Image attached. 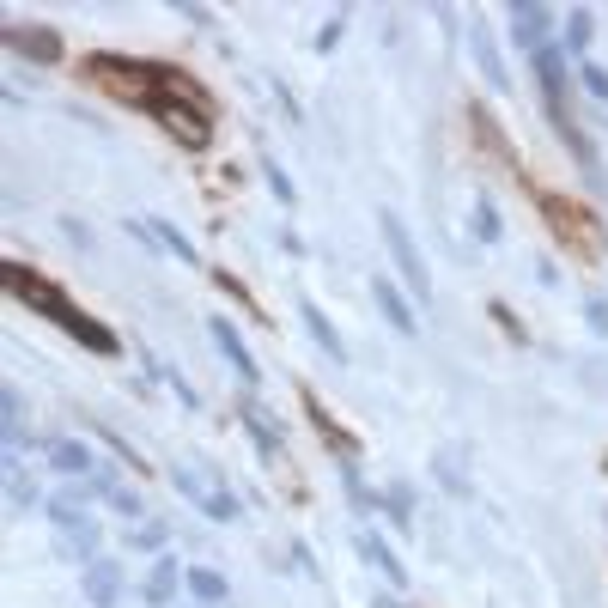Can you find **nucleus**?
<instances>
[{"label":"nucleus","mask_w":608,"mask_h":608,"mask_svg":"<svg viewBox=\"0 0 608 608\" xmlns=\"http://www.w3.org/2000/svg\"><path fill=\"white\" fill-rule=\"evenodd\" d=\"M183 584H189V596H195V602H225V596H232V584H225L213 566H189V572H183Z\"/></svg>","instance_id":"f3484780"},{"label":"nucleus","mask_w":608,"mask_h":608,"mask_svg":"<svg viewBox=\"0 0 608 608\" xmlns=\"http://www.w3.org/2000/svg\"><path fill=\"white\" fill-rule=\"evenodd\" d=\"M244 426H250V438H256V450L268 456V463H274V456H280V432H274V420L256 408V402H244Z\"/></svg>","instance_id":"a211bd4d"},{"label":"nucleus","mask_w":608,"mask_h":608,"mask_svg":"<svg viewBox=\"0 0 608 608\" xmlns=\"http://www.w3.org/2000/svg\"><path fill=\"white\" fill-rule=\"evenodd\" d=\"M171 487H177V493H183V499H189V505H207V493H213V487H207V481H201V475H195V469H183V463H177V469H171Z\"/></svg>","instance_id":"4be33fe9"},{"label":"nucleus","mask_w":608,"mask_h":608,"mask_svg":"<svg viewBox=\"0 0 608 608\" xmlns=\"http://www.w3.org/2000/svg\"><path fill=\"white\" fill-rule=\"evenodd\" d=\"M584 323L608 341V298H590V304H584Z\"/></svg>","instance_id":"c85d7f7f"},{"label":"nucleus","mask_w":608,"mask_h":608,"mask_svg":"<svg viewBox=\"0 0 608 608\" xmlns=\"http://www.w3.org/2000/svg\"><path fill=\"white\" fill-rule=\"evenodd\" d=\"M505 19H511V43H517L523 55H536V49H548V43H554V13H548V7H536V0H517V7H511Z\"/></svg>","instance_id":"39448f33"},{"label":"nucleus","mask_w":608,"mask_h":608,"mask_svg":"<svg viewBox=\"0 0 608 608\" xmlns=\"http://www.w3.org/2000/svg\"><path fill=\"white\" fill-rule=\"evenodd\" d=\"M110 505H116L122 517H134V511H140V493H134V487H116V493H110Z\"/></svg>","instance_id":"2f4dec72"},{"label":"nucleus","mask_w":608,"mask_h":608,"mask_svg":"<svg viewBox=\"0 0 608 608\" xmlns=\"http://www.w3.org/2000/svg\"><path fill=\"white\" fill-rule=\"evenodd\" d=\"M43 456L61 469V475H73V481H86V475H98V456H92V444L86 438H49L43 444Z\"/></svg>","instance_id":"6e6552de"},{"label":"nucleus","mask_w":608,"mask_h":608,"mask_svg":"<svg viewBox=\"0 0 608 608\" xmlns=\"http://www.w3.org/2000/svg\"><path fill=\"white\" fill-rule=\"evenodd\" d=\"M262 177H268V189H274V195H280V201H286V207H292V201H298V189H292V177H286V171H280V165H274V159H268V165H262Z\"/></svg>","instance_id":"bb28decb"},{"label":"nucleus","mask_w":608,"mask_h":608,"mask_svg":"<svg viewBox=\"0 0 608 608\" xmlns=\"http://www.w3.org/2000/svg\"><path fill=\"white\" fill-rule=\"evenodd\" d=\"M0 408H7V444L19 450V444H25V402H19L13 384H7V396H0Z\"/></svg>","instance_id":"412c9836"},{"label":"nucleus","mask_w":608,"mask_h":608,"mask_svg":"<svg viewBox=\"0 0 608 608\" xmlns=\"http://www.w3.org/2000/svg\"><path fill=\"white\" fill-rule=\"evenodd\" d=\"M128 548H134V554H159V548H165V523H140V529H128Z\"/></svg>","instance_id":"393cba45"},{"label":"nucleus","mask_w":608,"mask_h":608,"mask_svg":"<svg viewBox=\"0 0 608 608\" xmlns=\"http://www.w3.org/2000/svg\"><path fill=\"white\" fill-rule=\"evenodd\" d=\"M7 292L13 298H25L31 304V311L37 317H49L61 335H73V341H86L92 353H104V359H116L122 353V341L98 323V317H86V311H73V304H67V292L55 286V280H43V274H31L25 262H7Z\"/></svg>","instance_id":"f257e3e1"},{"label":"nucleus","mask_w":608,"mask_h":608,"mask_svg":"<svg viewBox=\"0 0 608 608\" xmlns=\"http://www.w3.org/2000/svg\"><path fill=\"white\" fill-rule=\"evenodd\" d=\"M7 43H13L19 55L43 61V67H49V61H61V37H55L49 25H13V31H7Z\"/></svg>","instance_id":"9d476101"},{"label":"nucleus","mask_w":608,"mask_h":608,"mask_svg":"<svg viewBox=\"0 0 608 608\" xmlns=\"http://www.w3.org/2000/svg\"><path fill=\"white\" fill-rule=\"evenodd\" d=\"M560 49H566L572 61H584V49H590V7H572V13L560 19Z\"/></svg>","instance_id":"dca6fc26"},{"label":"nucleus","mask_w":608,"mask_h":608,"mask_svg":"<svg viewBox=\"0 0 608 608\" xmlns=\"http://www.w3.org/2000/svg\"><path fill=\"white\" fill-rule=\"evenodd\" d=\"M86 602L92 608H116L122 602V566L116 560H92L86 566Z\"/></svg>","instance_id":"9b49d317"},{"label":"nucleus","mask_w":608,"mask_h":608,"mask_svg":"<svg viewBox=\"0 0 608 608\" xmlns=\"http://www.w3.org/2000/svg\"><path fill=\"white\" fill-rule=\"evenodd\" d=\"M335 43H341V19H329V25H323V37H317V49H323V55H329V49H335Z\"/></svg>","instance_id":"72a5a7b5"},{"label":"nucleus","mask_w":608,"mask_h":608,"mask_svg":"<svg viewBox=\"0 0 608 608\" xmlns=\"http://www.w3.org/2000/svg\"><path fill=\"white\" fill-rule=\"evenodd\" d=\"M146 110L152 116H159V128L171 134V140H183V146H207L213 140V116H207V98H201V86L189 80V73H165V80H159V92H152L146 98Z\"/></svg>","instance_id":"f03ea898"},{"label":"nucleus","mask_w":608,"mask_h":608,"mask_svg":"<svg viewBox=\"0 0 608 608\" xmlns=\"http://www.w3.org/2000/svg\"><path fill=\"white\" fill-rule=\"evenodd\" d=\"M201 511H207V517H213V523H238V517H244V505H238V499H232V493H225V487H213V493H207V505H201Z\"/></svg>","instance_id":"5701e85b"},{"label":"nucleus","mask_w":608,"mask_h":608,"mask_svg":"<svg viewBox=\"0 0 608 608\" xmlns=\"http://www.w3.org/2000/svg\"><path fill=\"white\" fill-rule=\"evenodd\" d=\"M475 61H481V73H487V86H493V92H505V86H511V80H505V61H499L493 37H487L481 25H475Z\"/></svg>","instance_id":"6ab92c4d"},{"label":"nucleus","mask_w":608,"mask_h":608,"mask_svg":"<svg viewBox=\"0 0 608 608\" xmlns=\"http://www.w3.org/2000/svg\"><path fill=\"white\" fill-rule=\"evenodd\" d=\"M104 444H110V450H116V456H122V463H128V469H134V475H140V469H146V463H140V450H134V444H128V438H116V432H104Z\"/></svg>","instance_id":"c756f323"},{"label":"nucleus","mask_w":608,"mask_h":608,"mask_svg":"<svg viewBox=\"0 0 608 608\" xmlns=\"http://www.w3.org/2000/svg\"><path fill=\"white\" fill-rule=\"evenodd\" d=\"M183 572H189V566H177V560H165V554H159V560H152V572H146V584H140V596H146L152 608H165V602L177 596Z\"/></svg>","instance_id":"ddd939ff"},{"label":"nucleus","mask_w":608,"mask_h":608,"mask_svg":"<svg viewBox=\"0 0 608 608\" xmlns=\"http://www.w3.org/2000/svg\"><path fill=\"white\" fill-rule=\"evenodd\" d=\"M578 80H584V92H590V98H602V104H608V67L578 61Z\"/></svg>","instance_id":"a878e982"},{"label":"nucleus","mask_w":608,"mask_h":608,"mask_svg":"<svg viewBox=\"0 0 608 608\" xmlns=\"http://www.w3.org/2000/svg\"><path fill=\"white\" fill-rule=\"evenodd\" d=\"M298 317H304V329H311V341H317V347H323V353H329L335 365H347V341L335 335V323L323 317V304H317V298H298Z\"/></svg>","instance_id":"1a4fd4ad"},{"label":"nucleus","mask_w":608,"mask_h":608,"mask_svg":"<svg viewBox=\"0 0 608 608\" xmlns=\"http://www.w3.org/2000/svg\"><path fill=\"white\" fill-rule=\"evenodd\" d=\"M207 329H213V347H219L225 359H232V371L244 377V384H262V365H256V353L244 347V335H238V323H232V317H213Z\"/></svg>","instance_id":"0eeeda50"},{"label":"nucleus","mask_w":608,"mask_h":608,"mask_svg":"<svg viewBox=\"0 0 608 608\" xmlns=\"http://www.w3.org/2000/svg\"><path fill=\"white\" fill-rule=\"evenodd\" d=\"M140 238H146V244H159V250H171L177 262H195V244L177 232L171 219H146V225H140Z\"/></svg>","instance_id":"4468645a"},{"label":"nucleus","mask_w":608,"mask_h":608,"mask_svg":"<svg viewBox=\"0 0 608 608\" xmlns=\"http://www.w3.org/2000/svg\"><path fill=\"white\" fill-rule=\"evenodd\" d=\"M359 554H365L377 572H384V584H396V590L408 584V566H402V554H396L384 536H371V529H359Z\"/></svg>","instance_id":"f8f14e48"},{"label":"nucleus","mask_w":608,"mask_h":608,"mask_svg":"<svg viewBox=\"0 0 608 608\" xmlns=\"http://www.w3.org/2000/svg\"><path fill=\"white\" fill-rule=\"evenodd\" d=\"M377 225H384V244H390V256H396L402 286H408L414 298H432V286H426V262H420V250H414V238H408L402 213H396V207H384V213H377Z\"/></svg>","instance_id":"7ed1b4c3"},{"label":"nucleus","mask_w":608,"mask_h":608,"mask_svg":"<svg viewBox=\"0 0 608 608\" xmlns=\"http://www.w3.org/2000/svg\"><path fill=\"white\" fill-rule=\"evenodd\" d=\"M7 499H13V511H37V493H31V481H25L19 463L7 469Z\"/></svg>","instance_id":"b1692460"},{"label":"nucleus","mask_w":608,"mask_h":608,"mask_svg":"<svg viewBox=\"0 0 608 608\" xmlns=\"http://www.w3.org/2000/svg\"><path fill=\"white\" fill-rule=\"evenodd\" d=\"M384 505H390V517L408 529V517H414V493H408V487H390V493H384Z\"/></svg>","instance_id":"cd10ccee"},{"label":"nucleus","mask_w":608,"mask_h":608,"mask_svg":"<svg viewBox=\"0 0 608 608\" xmlns=\"http://www.w3.org/2000/svg\"><path fill=\"white\" fill-rule=\"evenodd\" d=\"M347 499H353V505H359V511H371V505H377V499H371V493H365V481H359V475H353V469H347Z\"/></svg>","instance_id":"7c9ffc66"},{"label":"nucleus","mask_w":608,"mask_h":608,"mask_svg":"<svg viewBox=\"0 0 608 608\" xmlns=\"http://www.w3.org/2000/svg\"><path fill=\"white\" fill-rule=\"evenodd\" d=\"M371 304L384 311V323H390L396 335H420V317H414V304H408V292H402L390 274H377V280H371Z\"/></svg>","instance_id":"423d86ee"},{"label":"nucleus","mask_w":608,"mask_h":608,"mask_svg":"<svg viewBox=\"0 0 608 608\" xmlns=\"http://www.w3.org/2000/svg\"><path fill=\"white\" fill-rule=\"evenodd\" d=\"M49 523L61 529V536H73V529H86V523H92V511H86L80 487H73V493H61V499H49Z\"/></svg>","instance_id":"2eb2a0df"},{"label":"nucleus","mask_w":608,"mask_h":608,"mask_svg":"<svg viewBox=\"0 0 608 608\" xmlns=\"http://www.w3.org/2000/svg\"><path fill=\"white\" fill-rule=\"evenodd\" d=\"M529 67H536V86H542V104H548L554 128L566 134V128H572V122H566V49H560V43H548V49L529 55Z\"/></svg>","instance_id":"20e7f679"},{"label":"nucleus","mask_w":608,"mask_h":608,"mask_svg":"<svg viewBox=\"0 0 608 608\" xmlns=\"http://www.w3.org/2000/svg\"><path fill=\"white\" fill-rule=\"evenodd\" d=\"M438 481H444L450 493H469V481H463V475H456V463H450V456H444V463H438Z\"/></svg>","instance_id":"473e14b6"},{"label":"nucleus","mask_w":608,"mask_h":608,"mask_svg":"<svg viewBox=\"0 0 608 608\" xmlns=\"http://www.w3.org/2000/svg\"><path fill=\"white\" fill-rule=\"evenodd\" d=\"M377 608H402V602H390V596H384V602H377Z\"/></svg>","instance_id":"f704fd0d"},{"label":"nucleus","mask_w":608,"mask_h":608,"mask_svg":"<svg viewBox=\"0 0 608 608\" xmlns=\"http://www.w3.org/2000/svg\"><path fill=\"white\" fill-rule=\"evenodd\" d=\"M475 238L481 244H499L505 232H499V207H493V195H475Z\"/></svg>","instance_id":"aec40b11"}]
</instances>
